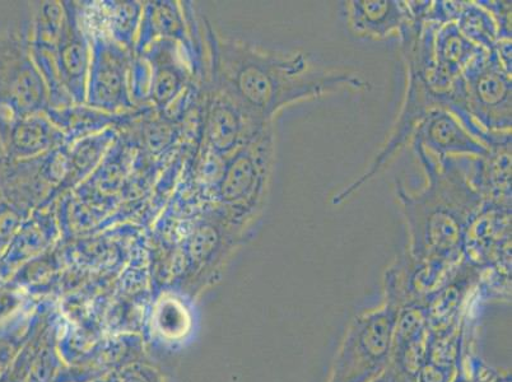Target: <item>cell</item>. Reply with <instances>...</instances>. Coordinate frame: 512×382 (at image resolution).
I'll use <instances>...</instances> for the list:
<instances>
[{"label": "cell", "instance_id": "10", "mask_svg": "<svg viewBox=\"0 0 512 382\" xmlns=\"http://www.w3.org/2000/svg\"><path fill=\"white\" fill-rule=\"evenodd\" d=\"M152 100L157 107L164 109L179 95L185 83V69L179 65L174 40H156L150 46Z\"/></svg>", "mask_w": 512, "mask_h": 382}, {"label": "cell", "instance_id": "3", "mask_svg": "<svg viewBox=\"0 0 512 382\" xmlns=\"http://www.w3.org/2000/svg\"><path fill=\"white\" fill-rule=\"evenodd\" d=\"M454 85L483 129L511 127V79L496 49L479 53Z\"/></svg>", "mask_w": 512, "mask_h": 382}, {"label": "cell", "instance_id": "6", "mask_svg": "<svg viewBox=\"0 0 512 382\" xmlns=\"http://www.w3.org/2000/svg\"><path fill=\"white\" fill-rule=\"evenodd\" d=\"M73 8L64 7V20L60 31L57 59V73L60 85L78 104L86 99L87 68L90 67V50L79 27Z\"/></svg>", "mask_w": 512, "mask_h": 382}, {"label": "cell", "instance_id": "4", "mask_svg": "<svg viewBox=\"0 0 512 382\" xmlns=\"http://www.w3.org/2000/svg\"><path fill=\"white\" fill-rule=\"evenodd\" d=\"M91 55L88 104L107 111L132 106L127 85L128 55L123 46L97 39Z\"/></svg>", "mask_w": 512, "mask_h": 382}, {"label": "cell", "instance_id": "13", "mask_svg": "<svg viewBox=\"0 0 512 382\" xmlns=\"http://www.w3.org/2000/svg\"><path fill=\"white\" fill-rule=\"evenodd\" d=\"M20 128V133H18V147L20 148L18 149L20 151L22 149L26 155L44 153L63 141L62 130L54 127L53 123L44 116L26 120Z\"/></svg>", "mask_w": 512, "mask_h": 382}, {"label": "cell", "instance_id": "5", "mask_svg": "<svg viewBox=\"0 0 512 382\" xmlns=\"http://www.w3.org/2000/svg\"><path fill=\"white\" fill-rule=\"evenodd\" d=\"M264 128L255 125L244 111L222 92L216 90L213 93L204 123V138L209 148H212L214 156L225 158L234 155Z\"/></svg>", "mask_w": 512, "mask_h": 382}, {"label": "cell", "instance_id": "12", "mask_svg": "<svg viewBox=\"0 0 512 382\" xmlns=\"http://www.w3.org/2000/svg\"><path fill=\"white\" fill-rule=\"evenodd\" d=\"M458 20V29L469 41H476L479 48H487L488 51L496 49V23L490 13L474 4H467L462 7Z\"/></svg>", "mask_w": 512, "mask_h": 382}, {"label": "cell", "instance_id": "7", "mask_svg": "<svg viewBox=\"0 0 512 382\" xmlns=\"http://www.w3.org/2000/svg\"><path fill=\"white\" fill-rule=\"evenodd\" d=\"M414 142L416 146L432 149L442 162L448 153H468L484 158L491 155L490 149L472 137L445 109L432 110L427 114L417 129Z\"/></svg>", "mask_w": 512, "mask_h": 382}, {"label": "cell", "instance_id": "8", "mask_svg": "<svg viewBox=\"0 0 512 382\" xmlns=\"http://www.w3.org/2000/svg\"><path fill=\"white\" fill-rule=\"evenodd\" d=\"M483 49L469 41L458 29L455 23H446L434 37L432 53H434V73L431 77V87L437 92L453 87L462 77L463 69L467 68L470 60L482 53Z\"/></svg>", "mask_w": 512, "mask_h": 382}, {"label": "cell", "instance_id": "11", "mask_svg": "<svg viewBox=\"0 0 512 382\" xmlns=\"http://www.w3.org/2000/svg\"><path fill=\"white\" fill-rule=\"evenodd\" d=\"M185 39V23L176 3H151L144 8L142 34L139 36V49H146L153 40H172V37Z\"/></svg>", "mask_w": 512, "mask_h": 382}, {"label": "cell", "instance_id": "2", "mask_svg": "<svg viewBox=\"0 0 512 382\" xmlns=\"http://www.w3.org/2000/svg\"><path fill=\"white\" fill-rule=\"evenodd\" d=\"M272 130L264 128L228 160L218 181L217 200L230 220H245L263 199L271 163Z\"/></svg>", "mask_w": 512, "mask_h": 382}, {"label": "cell", "instance_id": "1", "mask_svg": "<svg viewBox=\"0 0 512 382\" xmlns=\"http://www.w3.org/2000/svg\"><path fill=\"white\" fill-rule=\"evenodd\" d=\"M211 53L214 87L259 128L267 127L278 110L292 102L347 86L369 88V83L352 74L315 69L304 54L265 53L213 34Z\"/></svg>", "mask_w": 512, "mask_h": 382}, {"label": "cell", "instance_id": "9", "mask_svg": "<svg viewBox=\"0 0 512 382\" xmlns=\"http://www.w3.org/2000/svg\"><path fill=\"white\" fill-rule=\"evenodd\" d=\"M349 23L357 35L384 39L395 30H403L413 18L409 7L390 0H358L349 3Z\"/></svg>", "mask_w": 512, "mask_h": 382}]
</instances>
